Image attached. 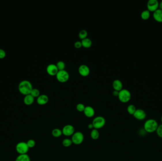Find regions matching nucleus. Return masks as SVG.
Instances as JSON below:
<instances>
[{
    "instance_id": "1",
    "label": "nucleus",
    "mask_w": 162,
    "mask_h": 161,
    "mask_svg": "<svg viewBox=\"0 0 162 161\" xmlns=\"http://www.w3.org/2000/svg\"><path fill=\"white\" fill-rule=\"evenodd\" d=\"M33 89L32 84L28 80L21 81L18 86V89L20 92L24 95L31 94V91Z\"/></svg>"
},
{
    "instance_id": "12",
    "label": "nucleus",
    "mask_w": 162,
    "mask_h": 161,
    "mask_svg": "<svg viewBox=\"0 0 162 161\" xmlns=\"http://www.w3.org/2000/svg\"><path fill=\"white\" fill-rule=\"evenodd\" d=\"M59 70L57 66L54 64H50L47 67V72L49 75L56 76Z\"/></svg>"
},
{
    "instance_id": "7",
    "label": "nucleus",
    "mask_w": 162,
    "mask_h": 161,
    "mask_svg": "<svg viewBox=\"0 0 162 161\" xmlns=\"http://www.w3.org/2000/svg\"><path fill=\"white\" fill-rule=\"evenodd\" d=\"M70 75L69 73L67 70H59L56 75V78L57 80L60 82H65L68 80Z\"/></svg>"
},
{
    "instance_id": "34",
    "label": "nucleus",
    "mask_w": 162,
    "mask_h": 161,
    "mask_svg": "<svg viewBox=\"0 0 162 161\" xmlns=\"http://www.w3.org/2000/svg\"><path fill=\"white\" fill-rule=\"evenodd\" d=\"M88 128L89 129H91V130H92V129H94V127H93V124H92V123L88 124Z\"/></svg>"
},
{
    "instance_id": "16",
    "label": "nucleus",
    "mask_w": 162,
    "mask_h": 161,
    "mask_svg": "<svg viewBox=\"0 0 162 161\" xmlns=\"http://www.w3.org/2000/svg\"><path fill=\"white\" fill-rule=\"evenodd\" d=\"M113 89L114 90L120 91L123 89V84L119 79H115L112 83Z\"/></svg>"
},
{
    "instance_id": "9",
    "label": "nucleus",
    "mask_w": 162,
    "mask_h": 161,
    "mask_svg": "<svg viewBox=\"0 0 162 161\" xmlns=\"http://www.w3.org/2000/svg\"><path fill=\"white\" fill-rule=\"evenodd\" d=\"M159 4L157 0H149L147 3L148 10L150 12H154L159 9Z\"/></svg>"
},
{
    "instance_id": "21",
    "label": "nucleus",
    "mask_w": 162,
    "mask_h": 161,
    "mask_svg": "<svg viewBox=\"0 0 162 161\" xmlns=\"http://www.w3.org/2000/svg\"><path fill=\"white\" fill-rule=\"evenodd\" d=\"M52 135L54 137L56 138L60 137L63 135L62 131L59 129H54L52 130Z\"/></svg>"
},
{
    "instance_id": "20",
    "label": "nucleus",
    "mask_w": 162,
    "mask_h": 161,
    "mask_svg": "<svg viewBox=\"0 0 162 161\" xmlns=\"http://www.w3.org/2000/svg\"><path fill=\"white\" fill-rule=\"evenodd\" d=\"M15 161H31V158L28 154L19 155L16 158Z\"/></svg>"
},
{
    "instance_id": "31",
    "label": "nucleus",
    "mask_w": 162,
    "mask_h": 161,
    "mask_svg": "<svg viewBox=\"0 0 162 161\" xmlns=\"http://www.w3.org/2000/svg\"><path fill=\"white\" fill-rule=\"evenodd\" d=\"M6 53L5 51L3 49H0V59H2L5 57Z\"/></svg>"
},
{
    "instance_id": "3",
    "label": "nucleus",
    "mask_w": 162,
    "mask_h": 161,
    "mask_svg": "<svg viewBox=\"0 0 162 161\" xmlns=\"http://www.w3.org/2000/svg\"><path fill=\"white\" fill-rule=\"evenodd\" d=\"M118 99L123 103H126L129 102L131 98V94L130 91L126 89H122L119 91Z\"/></svg>"
},
{
    "instance_id": "30",
    "label": "nucleus",
    "mask_w": 162,
    "mask_h": 161,
    "mask_svg": "<svg viewBox=\"0 0 162 161\" xmlns=\"http://www.w3.org/2000/svg\"><path fill=\"white\" fill-rule=\"evenodd\" d=\"M157 134L160 137L162 138V124L158 126V128L157 129Z\"/></svg>"
},
{
    "instance_id": "28",
    "label": "nucleus",
    "mask_w": 162,
    "mask_h": 161,
    "mask_svg": "<svg viewBox=\"0 0 162 161\" xmlns=\"http://www.w3.org/2000/svg\"><path fill=\"white\" fill-rule=\"evenodd\" d=\"M26 143L29 148H33L36 145V142L32 139H30L29 140H28Z\"/></svg>"
},
{
    "instance_id": "4",
    "label": "nucleus",
    "mask_w": 162,
    "mask_h": 161,
    "mask_svg": "<svg viewBox=\"0 0 162 161\" xmlns=\"http://www.w3.org/2000/svg\"><path fill=\"white\" fill-rule=\"evenodd\" d=\"M92 124L93 125L94 129L98 130L104 127L106 124V120L102 116H97L93 119Z\"/></svg>"
},
{
    "instance_id": "18",
    "label": "nucleus",
    "mask_w": 162,
    "mask_h": 161,
    "mask_svg": "<svg viewBox=\"0 0 162 161\" xmlns=\"http://www.w3.org/2000/svg\"><path fill=\"white\" fill-rule=\"evenodd\" d=\"M91 137L93 140H97L100 137V132L98 129H93L91 130L90 133Z\"/></svg>"
},
{
    "instance_id": "17",
    "label": "nucleus",
    "mask_w": 162,
    "mask_h": 161,
    "mask_svg": "<svg viewBox=\"0 0 162 161\" xmlns=\"http://www.w3.org/2000/svg\"><path fill=\"white\" fill-rule=\"evenodd\" d=\"M34 100L35 98L32 97L31 94H29L28 95H25L24 99H23V102L26 105L31 106L33 103Z\"/></svg>"
},
{
    "instance_id": "32",
    "label": "nucleus",
    "mask_w": 162,
    "mask_h": 161,
    "mask_svg": "<svg viewBox=\"0 0 162 161\" xmlns=\"http://www.w3.org/2000/svg\"><path fill=\"white\" fill-rule=\"evenodd\" d=\"M74 47L76 48H80L82 46V44L81 41H77L74 43Z\"/></svg>"
},
{
    "instance_id": "29",
    "label": "nucleus",
    "mask_w": 162,
    "mask_h": 161,
    "mask_svg": "<svg viewBox=\"0 0 162 161\" xmlns=\"http://www.w3.org/2000/svg\"><path fill=\"white\" fill-rule=\"evenodd\" d=\"M85 106L83 103H79L76 106V109L79 112H84Z\"/></svg>"
},
{
    "instance_id": "27",
    "label": "nucleus",
    "mask_w": 162,
    "mask_h": 161,
    "mask_svg": "<svg viewBox=\"0 0 162 161\" xmlns=\"http://www.w3.org/2000/svg\"><path fill=\"white\" fill-rule=\"evenodd\" d=\"M56 65L57 66V68L59 69V70H64L65 69V63L63 61H59L57 62Z\"/></svg>"
},
{
    "instance_id": "13",
    "label": "nucleus",
    "mask_w": 162,
    "mask_h": 161,
    "mask_svg": "<svg viewBox=\"0 0 162 161\" xmlns=\"http://www.w3.org/2000/svg\"><path fill=\"white\" fill-rule=\"evenodd\" d=\"M49 101V98L48 95L45 94H42L40 95L37 99V104L40 106H43L45 105L48 103V102Z\"/></svg>"
},
{
    "instance_id": "8",
    "label": "nucleus",
    "mask_w": 162,
    "mask_h": 161,
    "mask_svg": "<svg viewBox=\"0 0 162 161\" xmlns=\"http://www.w3.org/2000/svg\"><path fill=\"white\" fill-rule=\"evenodd\" d=\"M63 135L66 137L72 136L75 132V129L73 126L71 124H67L62 129Z\"/></svg>"
},
{
    "instance_id": "10",
    "label": "nucleus",
    "mask_w": 162,
    "mask_h": 161,
    "mask_svg": "<svg viewBox=\"0 0 162 161\" xmlns=\"http://www.w3.org/2000/svg\"><path fill=\"white\" fill-rule=\"evenodd\" d=\"M133 116L137 120H142L146 119V114L143 110L138 109L136 110L135 112L133 114Z\"/></svg>"
},
{
    "instance_id": "22",
    "label": "nucleus",
    "mask_w": 162,
    "mask_h": 161,
    "mask_svg": "<svg viewBox=\"0 0 162 161\" xmlns=\"http://www.w3.org/2000/svg\"><path fill=\"white\" fill-rule=\"evenodd\" d=\"M150 17V12L148 9H146L141 12V19L144 20H148Z\"/></svg>"
},
{
    "instance_id": "6",
    "label": "nucleus",
    "mask_w": 162,
    "mask_h": 161,
    "mask_svg": "<svg viewBox=\"0 0 162 161\" xmlns=\"http://www.w3.org/2000/svg\"><path fill=\"white\" fill-rule=\"evenodd\" d=\"M29 149L27 143L25 142H20L16 145V151L19 155L27 154Z\"/></svg>"
},
{
    "instance_id": "35",
    "label": "nucleus",
    "mask_w": 162,
    "mask_h": 161,
    "mask_svg": "<svg viewBox=\"0 0 162 161\" xmlns=\"http://www.w3.org/2000/svg\"><path fill=\"white\" fill-rule=\"evenodd\" d=\"M159 9L162 10V1L159 3Z\"/></svg>"
},
{
    "instance_id": "15",
    "label": "nucleus",
    "mask_w": 162,
    "mask_h": 161,
    "mask_svg": "<svg viewBox=\"0 0 162 161\" xmlns=\"http://www.w3.org/2000/svg\"><path fill=\"white\" fill-rule=\"evenodd\" d=\"M153 18L155 21L162 22V10L158 9L153 12Z\"/></svg>"
},
{
    "instance_id": "24",
    "label": "nucleus",
    "mask_w": 162,
    "mask_h": 161,
    "mask_svg": "<svg viewBox=\"0 0 162 161\" xmlns=\"http://www.w3.org/2000/svg\"><path fill=\"white\" fill-rule=\"evenodd\" d=\"M136 110H137L136 107L133 104H129L127 107V111H128V113L130 115H133L135 112Z\"/></svg>"
},
{
    "instance_id": "19",
    "label": "nucleus",
    "mask_w": 162,
    "mask_h": 161,
    "mask_svg": "<svg viewBox=\"0 0 162 161\" xmlns=\"http://www.w3.org/2000/svg\"><path fill=\"white\" fill-rule=\"evenodd\" d=\"M82 46L84 47L88 48L90 47L92 45V41L91 39L89 38H86L82 40Z\"/></svg>"
},
{
    "instance_id": "26",
    "label": "nucleus",
    "mask_w": 162,
    "mask_h": 161,
    "mask_svg": "<svg viewBox=\"0 0 162 161\" xmlns=\"http://www.w3.org/2000/svg\"><path fill=\"white\" fill-rule=\"evenodd\" d=\"M30 94L34 97L37 98L40 95V91L38 89H33Z\"/></svg>"
},
{
    "instance_id": "2",
    "label": "nucleus",
    "mask_w": 162,
    "mask_h": 161,
    "mask_svg": "<svg viewBox=\"0 0 162 161\" xmlns=\"http://www.w3.org/2000/svg\"><path fill=\"white\" fill-rule=\"evenodd\" d=\"M158 127V123L157 120L153 119H148L145 122L144 125V130L148 133L155 132Z\"/></svg>"
},
{
    "instance_id": "25",
    "label": "nucleus",
    "mask_w": 162,
    "mask_h": 161,
    "mask_svg": "<svg viewBox=\"0 0 162 161\" xmlns=\"http://www.w3.org/2000/svg\"><path fill=\"white\" fill-rule=\"evenodd\" d=\"M88 32L85 29H82L79 33V37L81 39L83 40L87 37Z\"/></svg>"
},
{
    "instance_id": "33",
    "label": "nucleus",
    "mask_w": 162,
    "mask_h": 161,
    "mask_svg": "<svg viewBox=\"0 0 162 161\" xmlns=\"http://www.w3.org/2000/svg\"><path fill=\"white\" fill-rule=\"evenodd\" d=\"M112 94H113V95L115 96V97H118V94H119V91L114 90V91H113Z\"/></svg>"
},
{
    "instance_id": "11",
    "label": "nucleus",
    "mask_w": 162,
    "mask_h": 161,
    "mask_svg": "<svg viewBox=\"0 0 162 161\" xmlns=\"http://www.w3.org/2000/svg\"><path fill=\"white\" fill-rule=\"evenodd\" d=\"M78 71L79 74L83 77H87L90 72V70L87 65L82 64L79 67Z\"/></svg>"
},
{
    "instance_id": "14",
    "label": "nucleus",
    "mask_w": 162,
    "mask_h": 161,
    "mask_svg": "<svg viewBox=\"0 0 162 161\" xmlns=\"http://www.w3.org/2000/svg\"><path fill=\"white\" fill-rule=\"evenodd\" d=\"M84 114L87 117L92 118L95 114V110L93 107L90 106H85L84 111Z\"/></svg>"
},
{
    "instance_id": "36",
    "label": "nucleus",
    "mask_w": 162,
    "mask_h": 161,
    "mask_svg": "<svg viewBox=\"0 0 162 161\" xmlns=\"http://www.w3.org/2000/svg\"><path fill=\"white\" fill-rule=\"evenodd\" d=\"M161 122H162V117H161Z\"/></svg>"
},
{
    "instance_id": "5",
    "label": "nucleus",
    "mask_w": 162,
    "mask_h": 161,
    "mask_svg": "<svg viewBox=\"0 0 162 161\" xmlns=\"http://www.w3.org/2000/svg\"><path fill=\"white\" fill-rule=\"evenodd\" d=\"M84 134L80 131L75 132L72 136V140L73 144L76 145H79L84 142Z\"/></svg>"
},
{
    "instance_id": "23",
    "label": "nucleus",
    "mask_w": 162,
    "mask_h": 161,
    "mask_svg": "<svg viewBox=\"0 0 162 161\" xmlns=\"http://www.w3.org/2000/svg\"><path fill=\"white\" fill-rule=\"evenodd\" d=\"M72 144H73V142H72L71 139L66 138V139H64V140H63V145L65 147H70L71 145H72Z\"/></svg>"
}]
</instances>
